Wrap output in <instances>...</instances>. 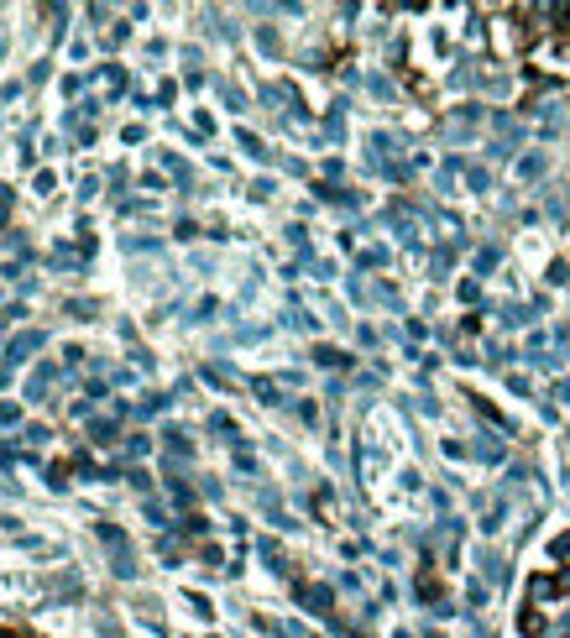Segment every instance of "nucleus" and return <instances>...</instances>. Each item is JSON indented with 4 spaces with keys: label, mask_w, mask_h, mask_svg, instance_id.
I'll return each mask as SVG.
<instances>
[]
</instances>
